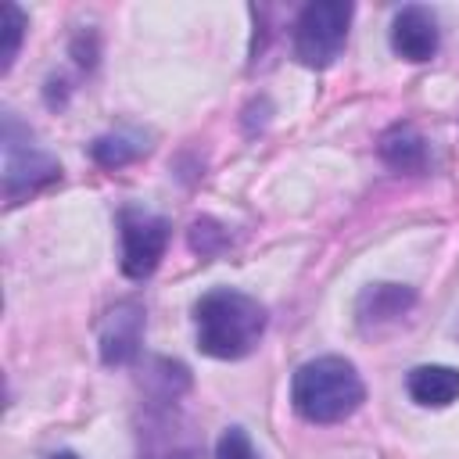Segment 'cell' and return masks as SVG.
<instances>
[{
  "instance_id": "cell-1",
  "label": "cell",
  "mask_w": 459,
  "mask_h": 459,
  "mask_svg": "<svg viewBox=\"0 0 459 459\" xmlns=\"http://www.w3.org/2000/svg\"><path fill=\"white\" fill-rule=\"evenodd\" d=\"M265 305L237 287H215L197 298L194 323H197V348L208 359H244L265 333Z\"/></svg>"
},
{
  "instance_id": "cell-2",
  "label": "cell",
  "mask_w": 459,
  "mask_h": 459,
  "mask_svg": "<svg viewBox=\"0 0 459 459\" xmlns=\"http://www.w3.org/2000/svg\"><path fill=\"white\" fill-rule=\"evenodd\" d=\"M290 402L294 412L308 423H341L366 402V387L348 359L319 355L294 369Z\"/></svg>"
},
{
  "instance_id": "cell-3",
  "label": "cell",
  "mask_w": 459,
  "mask_h": 459,
  "mask_svg": "<svg viewBox=\"0 0 459 459\" xmlns=\"http://www.w3.org/2000/svg\"><path fill=\"white\" fill-rule=\"evenodd\" d=\"M355 7L348 0H312L301 7L294 22V57L305 68H330L344 43H348V25H351Z\"/></svg>"
},
{
  "instance_id": "cell-4",
  "label": "cell",
  "mask_w": 459,
  "mask_h": 459,
  "mask_svg": "<svg viewBox=\"0 0 459 459\" xmlns=\"http://www.w3.org/2000/svg\"><path fill=\"white\" fill-rule=\"evenodd\" d=\"M18 129H22L18 118L4 115V201L7 204H18L61 179V165L50 154L36 151L29 140L22 143Z\"/></svg>"
},
{
  "instance_id": "cell-5",
  "label": "cell",
  "mask_w": 459,
  "mask_h": 459,
  "mask_svg": "<svg viewBox=\"0 0 459 459\" xmlns=\"http://www.w3.org/2000/svg\"><path fill=\"white\" fill-rule=\"evenodd\" d=\"M169 219L143 212V208H122L118 212V237H122V273L129 280H147L165 247H169Z\"/></svg>"
},
{
  "instance_id": "cell-6",
  "label": "cell",
  "mask_w": 459,
  "mask_h": 459,
  "mask_svg": "<svg viewBox=\"0 0 459 459\" xmlns=\"http://www.w3.org/2000/svg\"><path fill=\"white\" fill-rule=\"evenodd\" d=\"M143 341V305L118 301L100 319V362L104 366H129L140 355Z\"/></svg>"
},
{
  "instance_id": "cell-7",
  "label": "cell",
  "mask_w": 459,
  "mask_h": 459,
  "mask_svg": "<svg viewBox=\"0 0 459 459\" xmlns=\"http://www.w3.org/2000/svg\"><path fill=\"white\" fill-rule=\"evenodd\" d=\"M441 32H437V18L420 7V4H405L394 22H391V50L405 61H430L437 54Z\"/></svg>"
},
{
  "instance_id": "cell-8",
  "label": "cell",
  "mask_w": 459,
  "mask_h": 459,
  "mask_svg": "<svg viewBox=\"0 0 459 459\" xmlns=\"http://www.w3.org/2000/svg\"><path fill=\"white\" fill-rule=\"evenodd\" d=\"M409 387V398L416 405H427V409H445L459 398V369L455 366H441V362H427V366H416L405 380Z\"/></svg>"
},
{
  "instance_id": "cell-9",
  "label": "cell",
  "mask_w": 459,
  "mask_h": 459,
  "mask_svg": "<svg viewBox=\"0 0 459 459\" xmlns=\"http://www.w3.org/2000/svg\"><path fill=\"white\" fill-rule=\"evenodd\" d=\"M412 301H416V294H412L409 287H402V283H373V287H366V290L359 294L355 312H359L362 330H369V326L402 319V316L412 308Z\"/></svg>"
},
{
  "instance_id": "cell-10",
  "label": "cell",
  "mask_w": 459,
  "mask_h": 459,
  "mask_svg": "<svg viewBox=\"0 0 459 459\" xmlns=\"http://www.w3.org/2000/svg\"><path fill=\"white\" fill-rule=\"evenodd\" d=\"M377 151L394 172H423L427 169V140L412 122H394L380 136Z\"/></svg>"
},
{
  "instance_id": "cell-11",
  "label": "cell",
  "mask_w": 459,
  "mask_h": 459,
  "mask_svg": "<svg viewBox=\"0 0 459 459\" xmlns=\"http://www.w3.org/2000/svg\"><path fill=\"white\" fill-rule=\"evenodd\" d=\"M143 154V143H136L133 136H122V133H108V136H97L90 143V158L104 169H118V165H129L133 158Z\"/></svg>"
},
{
  "instance_id": "cell-12",
  "label": "cell",
  "mask_w": 459,
  "mask_h": 459,
  "mask_svg": "<svg viewBox=\"0 0 459 459\" xmlns=\"http://www.w3.org/2000/svg\"><path fill=\"white\" fill-rule=\"evenodd\" d=\"M25 14L18 4L4 0L0 4V32H4V47H0V72H7L18 57V47H22V36H25Z\"/></svg>"
},
{
  "instance_id": "cell-13",
  "label": "cell",
  "mask_w": 459,
  "mask_h": 459,
  "mask_svg": "<svg viewBox=\"0 0 459 459\" xmlns=\"http://www.w3.org/2000/svg\"><path fill=\"white\" fill-rule=\"evenodd\" d=\"M215 459H258V452L244 427H226L215 441Z\"/></svg>"
},
{
  "instance_id": "cell-14",
  "label": "cell",
  "mask_w": 459,
  "mask_h": 459,
  "mask_svg": "<svg viewBox=\"0 0 459 459\" xmlns=\"http://www.w3.org/2000/svg\"><path fill=\"white\" fill-rule=\"evenodd\" d=\"M50 459H79V455H75V452H54Z\"/></svg>"
}]
</instances>
